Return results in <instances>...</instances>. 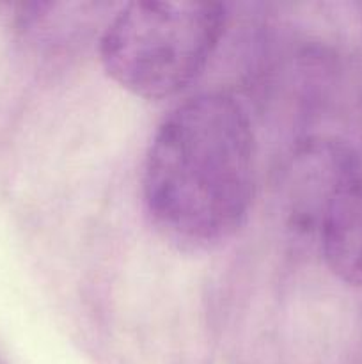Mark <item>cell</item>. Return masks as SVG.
Instances as JSON below:
<instances>
[{
  "mask_svg": "<svg viewBox=\"0 0 362 364\" xmlns=\"http://www.w3.org/2000/svg\"><path fill=\"white\" fill-rule=\"evenodd\" d=\"M256 188V137L236 98L206 92L156 128L142 171L153 223L172 240L208 247L233 237Z\"/></svg>",
  "mask_w": 362,
  "mask_h": 364,
  "instance_id": "1",
  "label": "cell"
},
{
  "mask_svg": "<svg viewBox=\"0 0 362 364\" xmlns=\"http://www.w3.org/2000/svg\"><path fill=\"white\" fill-rule=\"evenodd\" d=\"M314 235L327 267L344 283L362 287V166L327 201Z\"/></svg>",
  "mask_w": 362,
  "mask_h": 364,
  "instance_id": "3",
  "label": "cell"
},
{
  "mask_svg": "<svg viewBox=\"0 0 362 364\" xmlns=\"http://www.w3.org/2000/svg\"><path fill=\"white\" fill-rule=\"evenodd\" d=\"M226 31L215 2H131L121 7L99 39L103 70L144 100H163L192 84Z\"/></svg>",
  "mask_w": 362,
  "mask_h": 364,
  "instance_id": "2",
  "label": "cell"
}]
</instances>
